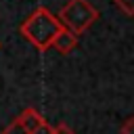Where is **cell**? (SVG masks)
Wrapping results in <instances>:
<instances>
[{
  "label": "cell",
  "mask_w": 134,
  "mask_h": 134,
  "mask_svg": "<svg viewBox=\"0 0 134 134\" xmlns=\"http://www.w3.org/2000/svg\"><path fill=\"white\" fill-rule=\"evenodd\" d=\"M75 46H77V36H75L73 31H69L67 27H63V29L54 36V40H52V44H50V48H54V50L61 52V54H69L71 50H75Z\"/></svg>",
  "instance_id": "cell-4"
},
{
  "label": "cell",
  "mask_w": 134,
  "mask_h": 134,
  "mask_svg": "<svg viewBox=\"0 0 134 134\" xmlns=\"http://www.w3.org/2000/svg\"><path fill=\"white\" fill-rule=\"evenodd\" d=\"M0 46H2V44H0Z\"/></svg>",
  "instance_id": "cell-8"
},
{
  "label": "cell",
  "mask_w": 134,
  "mask_h": 134,
  "mask_svg": "<svg viewBox=\"0 0 134 134\" xmlns=\"http://www.w3.org/2000/svg\"><path fill=\"white\" fill-rule=\"evenodd\" d=\"M52 130H54V134H75L67 124H59V126H52Z\"/></svg>",
  "instance_id": "cell-7"
},
{
  "label": "cell",
  "mask_w": 134,
  "mask_h": 134,
  "mask_svg": "<svg viewBox=\"0 0 134 134\" xmlns=\"http://www.w3.org/2000/svg\"><path fill=\"white\" fill-rule=\"evenodd\" d=\"M115 6H119L128 17H134V0H113Z\"/></svg>",
  "instance_id": "cell-5"
},
{
  "label": "cell",
  "mask_w": 134,
  "mask_h": 134,
  "mask_svg": "<svg viewBox=\"0 0 134 134\" xmlns=\"http://www.w3.org/2000/svg\"><path fill=\"white\" fill-rule=\"evenodd\" d=\"M119 132H121V134H134V117H128V119L121 124Z\"/></svg>",
  "instance_id": "cell-6"
},
{
  "label": "cell",
  "mask_w": 134,
  "mask_h": 134,
  "mask_svg": "<svg viewBox=\"0 0 134 134\" xmlns=\"http://www.w3.org/2000/svg\"><path fill=\"white\" fill-rule=\"evenodd\" d=\"M57 17L63 27H67L75 36H82L84 31H88L94 25V21L98 19V10L88 0H69L59 10Z\"/></svg>",
  "instance_id": "cell-2"
},
{
  "label": "cell",
  "mask_w": 134,
  "mask_h": 134,
  "mask_svg": "<svg viewBox=\"0 0 134 134\" xmlns=\"http://www.w3.org/2000/svg\"><path fill=\"white\" fill-rule=\"evenodd\" d=\"M61 29H63V25H61L59 17L52 15L46 6L34 8V10L25 17V21L19 25V34H21L31 46H36V48L42 50V52L50 48L54 36H57Z\"/></svg>",
  "instance_id": "cell-1"
},
{
  "label": "cell",
  "mask_w": 134,
  "mask_h": 134,
  "mask_svg": "<svg viewBox=\"0 0 134 134\" xmlns=\"http://www.w3.org/2000/svg\"><path fill=\"white\" fill-rule=\"evenodd\" d=\"M0 134H54V130L34 107H27Z\"/></svg>",
  "instance_id": "cell-3"
}]
</instances>
